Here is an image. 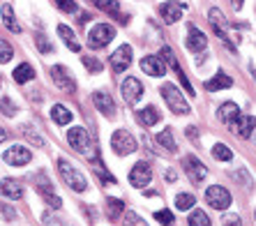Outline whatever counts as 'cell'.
<instances>
[{
    "mask_svg": "<svg viewBox=\"0 0 256 226\" xmlns=\"http://www.w3.org/2000/svg\"><path fill=\"white\" fill-rule=\"evenodd\" d=\"M254 220H256V210H254Z\"/></svg>",
    "mask_w": 256,
    "mask_h": 226,
    "instance_id": "681fc988",
    "label": "cell"
},
{
    "mask_svg": "<svg viewBox=\"0 0 256 226\" xmlns=\"http://www.w3.org/2000/svg\"><path fill=\"white\" fill-rule=\"evenodd\" d=\"M233 86V78L228 76L226 72H217L210 81H206V88L210 90V92H214V90H222V88H231Z\"/></svg>",
    "mask_w": 256,
    "mask_h": 226,
    "instance_id": "cb8c5ba5",
    "label": "cell"
},
{
    "mask_svg": "<svg viewBox=\"0 0 256 226\" xmlns=\"http://www.w3.org/2000/svg\"><path fill=\"white\" fill-rule=\"evenodd\" d=\"M2 24L7 26V30H12V32H21V26L16 24V18H14V10H12V5H2Z\"/></svg>",
    "mask_w": 256,
    "mask_h": 226,
    "instance_id": "4316f807",
    "label": "cell"
},
{
    "mask_svg": "<svg viewBox=\"0 0 256 226\" xmlns=\"http://www.w3.org/2000/svg\"><path fill=\"white\" fill-rule=\"evenodd\" d=\"M32 76H35V70H32L28 62H21V65L14 70V81H16V84H28Z\"/></svg>",
    "mask_w": 256,
    "mask_h": 226,
    "instance_id": "83f0119b",
    "label": "cell"
},
{
    "mask_svg": "<svg viewBox=\"0 0 256 226\" xmlns=\"http://www.w3.org/2000/svg\"><path fill=\"white\" fill-rule=\"evenodd\" d=\"M141 70L148 74V76H164V72H166V65L162 62L157 56H146L141 60Z\"/></svg>",
    "mask_w": 256,
    "mask_h": 226,
    "instance_id": "ffe728a7",
    "label": "cell"
},
{
    "mask_svg": "<svg viewBox=\"0 0 256 226\" xmlns=\"http://www.w3.org/2000/svg\"><path fill=\"white\" fill-rule=\"evenodd\" d=\"M92 104H95V108L100 113H104V116H108V118H114L116 116V102L111 100V95H106V92H92Z\"/></svg>",
    "mask_w": 256,
    "mask_h": 226,
    "instance_id": "2e32d148",
    "label": "cell"
},
{
    "mask_svg": "<svg viewBox=\"0 0 256 226\" xmlns=\"http://www.w3.org/2000/svg\"><path fill=\"white\" fill-rule=\"evenodd\" d=\"M212 157L217 162H231L233 160V150L228 148L226 143H217V146L212 148Z\"/></svg>",
    "mask_w": 256,
    "mask_h": 226,
    "instance_id": "4dcf8cb0",
    "label": "cell"
},
{
    "mask_svg": "<svg viewBox=\"0 0 256 226\" xmlns=\"http://www.w3.org/2000/svg\"><path fill=\"white\" fill-rule=\"evenodd\" d=\"M222 224L224 226H242V220H240V214H224V217H222Z\"/></svg>",
    "mask_w": 256,
    "mask_h": 226,
    "instance_id": "b9f144b4",
    "label": "cell"
},
{
    "mask_svg": "<svg viewBox=\"0 0 256 226\" xmlns=\"http://www.w3.org/2000/svg\"><path fill=\"white\" fill-rule=\"evenodd\" d=\"M58 171H60V178L65 180V184L70 187V190L78 192V194L88 190V180L84 178V173L76 171V168L72 166L67 160H62V157L58 160Z\"/></svg>",
    "mask_w": 256,
    "mask_h": 226,
    "instance_id": "6da1fadb",
    "label": "cell"
},
{
    "mask_svg": "<svg viewBox=\"0 0 256 226\" xmlns=\"http://www.w3.org/2000/svg\"><path fill=\"white\" fill-rule=\"evenodd\" d=\"M150 180H152V171H150L148 162H136L134 168L130 171V182L134 187H148Z\"/></svg>",
    "mask_w": 256,
    "mask_h": 226,
    "instance_id": "8fae6325",
    "label": "cell"
},
{
    "mask_svg": "<svg viewBox=\"0 0 256 226\" xmlns=\"http://www.w3.org/2000/svg\"><path fill=\"white\" fill-rule=\"evenodd\" d=\"M242 2H244V0H231L233 10H240V7H242Z\"/></svg>",
    "mask_w": 256,
    "mask_h": 226,
    "instance_id": "7dc6e473",
    "label": "cell"
},
{
    "mask_svg": "<svg viewBox=\"0 0 256 226\" xmlns=\"http://www.w3.org/2000/svg\"><path fill=\"white\" fill-rule=\"evenodd\" d=\"M111 148L116 150V155L125 157V155H132V152H136V138L132 136L127 130H118L111 136Z\"/></svg>",
    "mask_w": 256,
    "mask_h": 226,
    "instance_id": "5b68a950",
    "label": "cell"
},
{
    "mask_svg": "<svg viewBox=\"0 0 256 226\" xmlns=\"http://www.w3.org/2000/svg\"><path fill=\"white\" fill-rule=\"evenodd\" d=\"M254 127H256L254 116H244V113H240L238 118L233 120V125L228 127V130H231L236 136H240V138H250L252 132H254Z\"/></svg>",
    "mask_w": 256,
    "mask_h": 226,
    "instance_id": "7c38bea8",
    "label": "cell"
},
{
    "mask_svg": "<svg viewBox=\"0 0 256 226\" xmlns=\"http://www.w3.org/2000/svg\"><path fill=\"white\" fill-rule=\"evenodd\" d=\"M84 65L88 67L90 72H102V62L95 58H90V56H84Z\"/></svg>",
    "mask_w": 256,
    "mask_h": 226,
    "instance_id": "7bdbcfd3",
    "label": "cell"
},
{
    "mask_svg": "<svg viewBox=\"0 0 256 226\" xmlns=\"http://www.w3.org/2000/svg\"><path fill=\"white\" fill-rule=\"evenodd\" d=\"M187 224L190 226H210V217L203 212V210H194V212L190 214Z\"/></svg>",
    "mask_w": 256,
    "mask_h": 226,
    "instance_id": "1f68e13d",
    "label": "cell"
},
{
    "mask_svg": "<svg viewBox=\"0 0 256 226\" xmlns=\"http://www.w3.org/2000/svg\"><path fill=\"white\" fill-rule=\"evenodd\" d=\"M182 12H185V5H182V2H176V0H168V2H164V5L160 7V14L166 24H176V21H180Z\"/></svg>",
    "mask_w": 256,
    "mask_h": 226,
    "instance_id": "e0dca14e",
    "label": "cell"
},
{
    "mask_svg": "<svg viewBox=\"0 0 256 226\" xmlns=\"http://www.w3.org/2000/svg\"><path fill=\"white\" fill-rule=\"evenodd\" d=\"M206 203L214 210H226L231 206V192L226 187H220V184H212L206 190Z\"/></svg>",
    "mask_w": 256,
    "mask_h": 226,
    "instance_id": "8992f818",
    "label": "cell"
},
{
    "mask_svg": "<svg viewBox=\"0 0 256 226\" xmlns=\"http://www.w3.org/2000/svg\"><path fill=\"white\" fill-rule=\"evenodd\" d=\"M2 160H5L10 166H26V164L32 160V152H30L26 146H12L10 150H5Z\"/></svg>",
    "mask_w": 256,
    "mask_h": 226,
    "instance_id": "9c48e42d",
    "label": "cell"
},
{
    "mask_svg": "<svg viewBox=\"0 0 256 226\" xmlns=\"http://www.w3.org/2000/svg\"><path fill=\"white\" fill-rule=\"evenodd\" d=\"M92 5H95L97 10H102V12L114 14L120 24H130V16H127V14H120V2L118 0H92Z\"/></svg>",
    "mask_w": 256,
    "mask_h": 226,
    "instance_id": "ac0fdd59",
    "label": "cell"
},
{
    "mask_svg": "<svg viewBox=\"0 0 256 226\" xmlns=\"http://www.w3.org/2000/svg\"><path fill=\"white\" fill-rule=\"evenodd\" d=\"M35 182H37L35 190L40 192V194H42L44 201H46L48 206H51V208L58 210L60 206H62V201H60V196H56V194H54V187H51V182H48L46 176H44V173H40V176L35 178Z\"/></svg>",
    "mask_w": 256,
    "mask_h": 226,
    "instance_id": "30bf717a",
    "label": "cell"
},
{
    "mask_svg": "<svg viewBox=\"0 0 256 226\" xmlns=\"http://www.w3.org/2000/svg\"><path fill=\"white\" fill-rule=\"evenodd\" d=\"M0 208H2V212H5L7 220H14V217H16V214H14V210L10 208V206H0Z\"/></svg>",
    "mask_w": 256,
    "mask_h": 226,
    "instance_id": "f6af8a7d",
    "label": "cell"
},
{
    "mask_svg": "<svg viewBox=\"0 0 256 226\" xmlns=\"http://www.w3.org/2000/svg\"><path fill=\"white\" fill-rule=\"evenodd\" d=\"M54 2L58 10H62V12H67V14L76 12V2H74V0H54Z\"/></svg>",
    "mask_w": 256,
    "mask_h": 226,
    "instance_id": "60d3db41",
    "label": "cell"
},
{
    "mask_svg": "<svg viewBox=\"0 0 256 226\" xmlns=\"http://www.w3.org/2000/svg\"><path fill=\"white\" fill-rule=\"evenodd\" d=\"M116 37V28L108 24H97L88 32V46L90 48H104Z\"/></svg>",
    "mask_w": 256,
    "mask_h": 226,
    "instance_id": "277c9868",
    "label": "cell"
},
{
    "mask_svg": "<svg viewBox=\"0 0 256 226\" xmlns=\"http://www.w3.org/2000/svg\"><path fill=\"white\" fill-rule=\"evenodd\" d=\"M51 78H54L56 88H60L62 92H74L76 90V84H74V78L67 74V70L62 65H56L54 70H51Z\"/></svg>",
    "mask_w": 256,
    "mask_h": 226,
    "instance_id": "5bb4252c",
    "label": "cell"
},
{
    "mask_svg": "<svg viewBox=\"0 0 256 226\" xmlns=\"http://www.w3.org/2000/svg\"><path fill=\"white\" fill-rule=\"evenodd\" d=\"M51 120H54L56 125H70L72 122V111L67 106H62V104H56V106L51 108Z\"/></svg>",
    "mask_w": 256,
    "mask_h": 226,
    "instance_id": "d4e9b609",
    "label": "cell"
},
{
    "mask_svg": "<svg viewBox=\"0 0 256 226\" xmlns=\"http://www.w3.org/2000/svg\"><path fill=\"white\" fill-rule=\"evenodd\" d=\"M24 136L28 138V141L32 143V146H40V148L44 146V138L40 136V134H35V130H32L30 125H24Z\"/></svg>",
    "mask_w": 256,
    "mask_h": 226,
    "instance_id": "d590c367",
    "label": "cell"
},
{
    "mask_svg": "<svg viewBox=\"0 0 256 226\" xmlns=\"http://www.w3.org/2000/svg\"><path fill=\"white\" fill-rule=\"evenodd\" d=\"M182 166H185L187 178H190L194 184H201L203 180H206V176H208V171H206V166H203V162H198L194 155H187L185 160H182Z\"/></svg>",
    "mask_w": 256,
    "mask_h": 226,
    "instance_id": "52a82bcc",
    "label": "cell"
},
{
    "mask_svg": "<svg viewBox=\"0 0 256 226\" xmlns=\"http://www.w3.org/2000/svg\"><path fill=\"white\" fill-rule=\"evenodd\" d=\"M12 58H14L12 46H10L5 40H0V62H10Z\"/></svg>",
    "mask_w": 256,
    "mask_h": 226,
    "instance_id": "f35d334b",
    "label": "cell"
},
{
    "mask_svg": "<svg viewBox=\"0 0 256 226\" xmlns=\"http://www.w3.org/2000/svg\"><path fill=\"white\" fill-rule=\"evenodd\" d=\"M0 113H5L7 118H12V116H16V104L10 97H2L0 100Z\"/></svg>",
    "mask_w": 256,
    "mask_h": 226,
    "instance_id": "e575fe53",
    "label": "cell"
},
{
    "mask_svg": "<svg viewBox=\"0 0 256 226\" xmlns=\"http://www.w3.org/2000/svg\"><path fill=\"white\" fill-rule=\"evenodd\" d=\"M160 60L164 62V65H168L173 72H178L180 65H178V58H176V54H173V48L171 46H162L160 51Z\"/></svg>",
    "mask_w": 256,
    "mask_h": 226,
    "instance_id": "f1b7e54d",
    "label": "cell"
},
{
    "mask_svg": "<svg viewBox=\"0 0 256 226\" xmlns=\"http://www.w3.org/2000/svg\"><path fill=\"white\" fill-rule=\"evenodd\" d=\"M7 136H10V134H7V132L2 130V127H0V143H2V141H7Z\"/></svg>",
    "mask_w": 256,
    "mask_h": 226,
    "instance_id": "c3c4849f",
    "label": "cell"
},
{
    "mask_svg": "<svg viewBox=\"0 0 256 226\" xmlns=\"http://www.w3.org/2000/svg\"><path fill=\"white\" fill-rule=\"evenodd\" d=\"M196 127H187V136H190L192 138V141H196V138H198V134H196Z\"/></svg>",
    "mask_w": 256,
    "mask_h": 226,
    "instance_id": "bcb514c9",
    "label": "cell"
},
{
    "mask_svg": "<svg viewBox=\"0 0 256 226\" xmlns=\"http://www.w3.org/2000/svg\"><path fill=\"white\" fill-rule=\"evenodd\" d=\"M238 116H240V108H238V104H236V102H226V104H222V106H220V120L226 127H231L233 120L238 118Z\"/></svg>",
    "mask_w": 256,
    "mask_h": 226,
    "instance_id": "603a6c76",
    "label": "cell"
},
{
    "mask_svg": "<svg viewBox=\"0 0 256 226\" xmlns=\"http://www.w3.org/2000/svg\"><path fill=\"white\" fill-rule=\"evenodd\" d=\"M106 210H108V214H111V220H116V217H120V214H122L125 203L120 201V198H106Z\"/></svg>",
    "mask_w": 256,
    "mask_h": 226,
    "instance_id": "d6a6232c",
    "label": "cell"
},
{
    "mask_svg": "<svg viewBox=\"0 0 256 226\" xmlns=\"http://www.w3.org/2000/svg\"><path fill=\"white\" fill-rule=\"evenodd\" d=\"M136 118H138V122H141V125L152 127V125H157V122H160L162 113L157 111V106H143L141 111H136Z\"/></svg>",
    "mask_w": 256,
    "mask_h": 226,
    "instance_id": "7402d4cb",
    "label": "cell"
},
{
    "mask_svg": "<svg viewBox=\"0 0 256 226\" xmlns=\"http://www.w3.org/2000/svg\"><path fill=\"white\" fill-rule=\"evenodd\" d=\"M208 18H210V26L214 28V32H217V37H222V42L226 44L228 48L233 51V44L228 42V37H226V28H228V21H226V16L217 10V7H212L208 12Z\"/></svg>",
    "mask_w": 256,
    "mask_h": 226,
    "instance_id": "ba28073f",
    "label": "cell"
},
{
    "mask_svg": "<svg viewBox=\"0 0 256 226\" xmlns=\"http://www.w3.org/2000/svg\"><path fill=\"white\" fill-rule=\"evenodd\" d=\"M0 194L7 198H21L24 196V187L14 178H2L0 180Z\"/></svg>",
    "mask_w": 256,
    "mask_h": 226,
    "instance_id": "44dd1931",
    "label": "cell"
},
{
    "mask_svg": "<svg viewBox=\"0 0 256 226\" xmlns=\"http://www.w3.org/2000/svg\"><path fill=\"white\" fill-rule=\"evenodd\" d=\"M194 203H196V198L192 196V194H178L176 196V208L178 210H190Z\"/></svg>",
    "mask_w": 256,
    "mask_h": 226,
    "instance_id": "836d02e7",
    "label": "cell"
},
{
    "mask_svg": "<svg viewBox=\"0 0 256 226\" xmlns=\"http://www.w3.org/2000/svg\"><path fill=\"white\" fill-rule=\"evenodd\" d=\"M120 90H122V97L127 100V104H136V102L141 100V95H143L141 81H138V78H134V76L125 78V81H122V86H120Z\"/></svg>",
    "mask_w": 256,
    "mask_h": 226,
    "instance_id": "9a60e30c",
    "label": "cell"
},
{
    "mask_svg": "<svg viewBox=\"0 0 256 226\" xmlns=\"http://www.w3.org/2000/svg\"><path fill=\"white\" fill-rule=\"evenodd\" d=\"M157 143H160L162 148H166L168 152H176V150H178V146H176V141H173V134H171V130H164V132H160V134H157Z\"/></svg>",
    "mask_w": 256,
    "mask_h": 226,
    "instance_id": "f546056e",
    "label": "cell"
},
{
    "mask_svg": "<svg viewBox=\"0 0 256 226\" xmlns=\"http://www.w3.org/2000/svg\"><path fill=\"white\" fill-rule=\"evenodd\" d=\"M132 46L130 44H122V46H118L114 51V56H111V67H114L116 74H120V72H125L127 67L132 65Z\"/></svg>",
    "mask_w": 256,
    "mask_h": 226,
    "instance_id": "4fadbf2b",
    "label": "cell"
},
{
    "mask_svg": "<svg viewBox=\"0 0 256 226\" xmlns=\"http://www.w3.org/2000/svg\"><path fill=\"white\" fill-rule=\"evenodd\" d=\"M42 222H44V224H46V226H70V224H65V222H62V220H56L54 214H44V217H42Z\"/></svg>",
    "mask_w": 256,
    "mask_h": 226,
    "instance_id": "ee69618b",
    "label": "cell"
},
{
    "mask_svg": "<svg viewBox=\"0 0 256 226\" xmlns=\"http://www.w3.org/2000/svg\"><path fill=\"white\" fill-rule=\"evenodd\" d=\"M67 143H70L76 152H81V155H86V157L95 155V150H92V141H90V134L84 130V127H72V130L67 132Z\"/></svg>",
    "mask_w": 256,
    "mask_h": 226,
    "instance_id": "3957f363",
    "label": "cell"
},
{
    "mask_svg": "<svg viewBox=\"0 0 256 226\" xmlns=\"http://www.w3.org/2000/svg\"><path fill=\"white\" fill-rule=\"evenodd\" d=\"M155 220L160 222V224H164V226H173V224H176V217H173L171 210H157Z\"/></svg>",
    "mask_w": 256,
    "mask_h": 226,
    "instance_id": "8d00e7d4",
    "label": "cell"
},
{
    "mask_svg": "<svg viewBox=\"0 0 256 226\" xmlns=\"http://www.w3.org/2000/svg\"><path fill=\"white\" fill-rule=\"evenodd\" d=\"M125 226H148V222L141 220L134 210H130V212H125Z\"/></svg>",
    "mask_w": 256,
    "mask_h": 226,
    "instance_id": "74e56055",
    "label": "cell"
},
{
    "mask_svg": "<svg viewBox=\"0 0 256 226\" xmlns=\"http://www.w3.org/2000/svg\"><path fill=\"white\" fill-rule=\"evenodd\" d=\"M160 92H162V97H164V102H166V106L171 108V113H176V116L190 113V104H187L185 95H182L173 84H164Z\"/></svg>",
    "mask_w": 256,
    "mask_h": 226,
    "instance_id": "7a4b0ae2",
    "label": "cell"
},
{
    "mask_svg": "<svg viewBox=\"0 0 256 226\" xmlns=\"http://www.w3.org/2000/svg\"><path fill=\"white\" fill-rule=\"evenodd\" d=\"M35 44H37V48H40L42 54H51V51H54L51 42H48L46 35H42V32H40V35H35Z\"/></svg>",
    "mask_w": 256,
    "mask_h": 226,
    "instance_id": "ab89813d",
    "label": "cell"
},
{
    "mask_svg": "<svg viewBox=\"0 0 256 226\" xmlns=\"http://www.w3.org/2000/svg\"><path fill=\"white\" fill-rule=\"evenodd\" d=\"M58 35L62 37V42H65V46L70 48V51H81V44L76 42V35L72 32V28H67V26H58Z\"/></svg>",
    "mask_w": 256,
    "mask_h": 226,
    "instance_id": "484cf974",
    "label": "cell"
},
{
    "mask_svg": "<svg viewBox=\"0 0 256 226\" xmlns=\"http://www.w3.org/2000/svg\"><path fill=\"white\" fill-rule=\"evenodd\" d=\"M206 46H208V40L203 35V30H198L196 26H190V32H187V48L194 51V54H198V51H203Z\"/></svg>",
    "mask_w": 256,
    "mask_h": 226,
    "instance_id": "d6986e66",
    "label": "cell"
}]
</instances>
